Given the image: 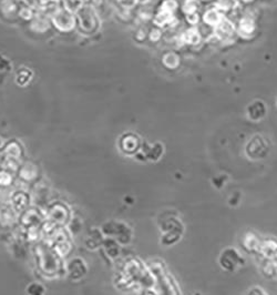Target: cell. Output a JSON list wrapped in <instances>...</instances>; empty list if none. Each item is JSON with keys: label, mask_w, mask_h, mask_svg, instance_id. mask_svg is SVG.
Returning <instances> with one entry per match:
<instances>
[{"label": "cell", "mask_w": 277, "mask_h": 295, "mask_svg": "<svg viewBox=\"0 0 277 295\" xmlns=\"http://www.w3.org/2000/svg\"><path fill=\"white\" fill-rule=\"evenodd\" d=\"M53 23L60 30H70L72 29L74 25V18L69 9H60L54 14L53 16Z\"/></svg>", "instance_id": "cell-1"}, {"label": "cell", "mask_w": 277, "mask_h": 295, "mask_svg": "<svg viewBox=\"0 0 277 295\" xmlns=\"http://www.w3.org/2000/svg\"><path fill=\"white\" fill-rule=\"evenodd\" d=\"M259 140L260 136L256 135L249 141V143L247 145V154L249 157L253 158H260L264 157L266 155V150H267V146H266V142L263 139V141L260 142L259 144Z\"/></svg>", "instance_id": "cell-2"}, {"label": "cell", "mask_w": 277, "mask_h": 295, "mask_svg": "<svg viewBox=\"0 0 277 295\" xmlns=\"http://www.w3.org/2000/svg\"><path fill=\"white\" fill-rule=\"evenodd\" d=\"M80 25L84 30H91L97 26V18L94 10L90 7H83L80 12Z\"/></svg>", "instance_id": "cell-3"}, {"label": "cell", "mask_w": 277, "mask_h": 295, "mask_svg": "<svg viewBox=\"0 0 277 295\" xmlns=\"http://www.w3.org/2000/svg\"><path fill=\"white\" fill-rule=\"evenodd\" d=\"M266 108L262 101H254L248 107V116L253 120H258L265 116Z\"/></svg>", "instance_id": "cell-4"}, {"label": "cell", "mask_w": 277, "mask_h": 295, "mask_svg": "<svg viewBox=\"0 0 277 295\" xmlns=\"http://www.w3.org/2000/svg\"><path fill=\"white\" fill-rule=\"evenodd\" d=\"M20 15H21V17H24L26 19H30L31 16H32L31 10H29V9H24L23 12L20 13Z\"/></svg>", "instance_id": "cell-5"}]
</instances>
